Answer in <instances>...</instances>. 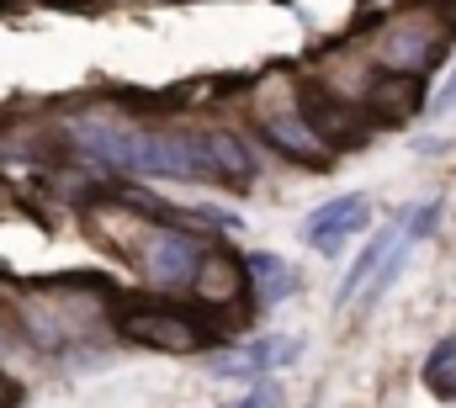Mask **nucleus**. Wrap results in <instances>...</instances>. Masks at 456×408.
Listing matches in <instances>:
<instances>
[{
    "label": "nucleus",
    "instance_id": "1",
    "mask_svg": "<svg viewBox=\"0 0 456 408\" xmlns=\"http://www.w3.org/2000/svg\"><path fill=\"white\" fill-rule=\"evenodd\" d=\"M69 138L112 165L122 175H149V181H208L218 175L213 154H208V133H154V127H133L122 117H75Z\"/></svg>",
    "mask_w": 456,
    "mask_h": 408
},
{
    "label": "nucleus",
    "instance_id": "2",
    "mask_svg": "<svg viewBox=\"0 0 456 408\" xmlns=\"http://www.w3.org/2000/svg\"><path fill=\"white\" fill-rule=\"evenodd\" d=\"M202 255H208V244L197 233H186V228H154L143 239V249H138V265H143V276L154 287H186L197 276Z\"/></svg>",
    "mask_w": 456,
    "mask_h": 408
},
{
    "label": "nucleus",
    "instance_id": "3",
    "mask_svg": "<svg viewBox=\"0 0 456 408\" xmlns=\"http://www.w3.org/2000/svg\"><path fill=\"white\" fill-rule=\"evenodd\" d=\"M117 323H122L127 339L154 345V350H170V355H186V350H197V345L208 339L202 323L186 318V313H175V307H133V313H122Z\"/></svg>",
    "mask_w": 456,
    "mask_h": 408
},
{
    "label": "nucleus",
    "instance_id": "4",
    "mask_svg": "<svg viewBox=\"0 0 456 408\" xmlns=\"http://www.w3.org/2000/svg\"><path fill=\"white\" fill-rule=\"evenodd\" d=\"M371 223V202L361 197V192H345V197H335V202H324L319 212H308L303 217V239L319 249V255H345V239L350 233H361Z\"/></svg>",
    "mask_w": 456,
    "mask_h": 408
},
{
    "label": "nucleus",
    "instance_id": "5",
    "mask_svg": "<svg viewBox=\"0 0 456 408\" xmlns=\"http://www.w3.org/2000/svg\"><path fill=\"white\" fill-rule=\"evenodd\" d=\"M297 339L287 345V339H276V334H260L255 345H239V350H224V355H213L208 361V371L213 377H228V382H260L271 366H281V361H297Z\"/></svg>",
    "mask_w": 456,
    "mask_h": 408
},
{
    "label": "nucleus",
    "instance_id": "6",
    "mask_svg": "<svg viewBox=\"0 0 456 408\" xmlns=\"http://www.w3.org/2000/svg\"><path fill=\"white\" fill-rule=\"evenodd\" d=\"M244 260V276H249V292H255V307H276L287 303L297 287H303V276H297V265L292 260H281V255H271V249H249V255H239Z\"/></svg>",
    "mask_w": 456,
    "mask_h": 408
},
{
    "label": "nucleus",
    "instance_id": "7",
    "mask_svg": "<svg viewBox=\"0 0 456 408\" xmlns=\"http://www.w3.org/2000/svg\"><path fill=\"white\" fill-rule=\"evenodd\" d=\"M377 59L398 75H419L430 59H436V32L419 27V21H398L382 43H377Z\"/></svg>",
    "mask_w": 456,
    "mask_h": 408
},
{
    "label": "nucleus",
    "instance_id": "8",
    "mask_svg": "<svg viewBox=\"0 0 456 408\" xmlns=\"http://www.w3.org/2000/svg\"><path fill=\"white\" fill-rule=\"evenodd\" d=\"M191 282H197V292H202L208 303H233L249 276H244V260H239V255H224V249L208 244V255H202V265H197Z\"/></svg>",
    "mask_w": 456,
    "mask_h": 408
},
{
    "label": "nucleus",
    "instance_id": "9",
    "mask_svg": "<svg viewBox=\"0 0 456 408\" xmlns=\"http://www.w3.org/2000/svg\"><path fill=\"white\" fill-rule=\"evenodd\" d=\"M265 138H271L281 154L303 159L308 170H324V159H330V143H324L303 117H271V122H265Z\"/></svg>",
    "mask_w": 456,
    "mask_h": 408
},
{
    "label": "nucleus",
    "instance_id": "10",
    "mask_svg": "<svg viewBox=\"0 0 456 408\" xmlns=\"http://www.w3.org/2000/svg\"><path fill=\"white\" fill-rule=\"evenodd\" d=\"M398 233H403V223L393 217V223H382V228H377V239H366V249L355 255V265L345 271V282H340V303H350V298H355V292L366 287V276H371V271H377V265L387 260V249L398 244Z\"/></svg>",
    "mask_w": 456,
    "mask_h": 408
},
{
    "label": "nucleus",
    "instance_id": "11",
    "mask_svg": "<svg viewBox=\"0 0 456 408\" xmlns=\"http://www.w3.org/2000/svg\"><path fill=\"white\" fill-rule=\"evenodd\" d=\"M208 154H213V165H218V175H233V181H255V154L233 138V133H208Z\"/></svg>",
    "mask_w": 456,
    "mask_h": 408
},
{
    "label": "nucleus",
    "instance_id": "12",
    "mask_svg": "<svg viewBox=\"0 0 456 408\" xmlns=\"http://www.w3.org/2000/svg\"><path fill=\"white\" fill-rule=\"evenodd\" d=\"M403 260H409V239L398 233V244L387 249V260H382V265H377V271L366 276V287H361V307H377L382 298H387V287L398 282V271H403Z\"/></svg>",
    "mask_w": 456,
    "mask_h": 408
},
{
    "label": "nucleus",
    "instance_id": "13",
    "mask_svg": "<svg viewBox=\"0 0 456 408\" xmlns=\"http://www.w3.org/2000/svg\"><path fill=\"white\" fill-rule=\"evenodd\" d=\"M419 96H425V91H414L409 75H382V80L371 86V106H382V111H409Z\"/></svg>",
    "mask_w": 456,
    "mask_h": 408
},
{
    "label": "nucleus",
    "instance_id": "14",
    "mask_svg": "<svg viewBox=\"0 0 456 408\" xmlns=\"http://www.w3.org/2000/svg\"><path fill=\"white\" fill-rule=\"evenodd\" d=\"M436 223H441V197H430V202L419 207L414 217H409V228H403V239L414 244V239H430L436 233Z\"/></svg>",
    "mask_w": 456,
    "mask_h": 408
},
{
    "label": "nucleus",
    "instance_id": "15",
    "mask_svg": "<svg viewBox=\"0 0 456 408\" xmlns=\"http://www.w3.org/2000/svg\"><path fill=\"white\" fill-rule=\"evenodd\" d=\"M271 398H276V393H271V382L260 377V388H255L249 398H239V404H228V408H265V404H271Z\"/></svg>",
    "mask_w": 456,
    "mask_h": 408
},
{
    "label": "nucleus",
    "instance_id": "16",
    "mask_svg": "<svg viewBox=\"0 0 456 408\" xmlns=\"http://www.w3.org/2000/svg\"><path fill=\"white\" fill-rule=\"evenodd\" d=\"M452 106H456V69H452V80H446V91H441V96L430 102V111L441 117V111H452Z\"/></svg>",
    "mask_w": 456,
    "mask_h": 408
}]
</instances>
